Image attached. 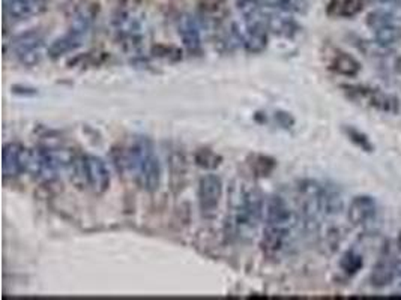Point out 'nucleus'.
<instances>
[{
    "instance_id": "11",
    "label": "nucleus",
    "mask_w": 401,
    "mask_h": 300,
    "mask_svg": "<svg viewBox=\"0 0 401 300\" xmlns=\"http://www.w3.org/2000/svg\"><path fill=\"white\" fill-rule=\"evenodd\" d=\"M245 30L241 33V42L245 51L250 54H260L266 50L269 41V29L266 23L265 9L259 14L243 17Z\"/></svg>"
},
{
    "instance_id": "10",
    "label": "nucleus",
    "mask_w": 401,
    "mask_h": 300,
    "mask_svg": "<svg viewBox=\"0 0 401 300\" xmlns=\"http://www.w3.org/2000/svg\"><path fill=\"white\" fill-rule=\"evenodd\" d=\"M44 48H46V37L39 29H30L20 33L11 42V50H13L15 59L27 68L41 62Z\"/></svg>"
},
{
    "instance_id": "13",
    "label": "nucleus",
    "mask_w": 401,
    "mask_h": 300,
    "mask_svg": "<svg viewBox=\"0 0 401 300\" xmlns=\"http://www.w3.org/2000/svg\"><path fill=\"white\" fill-rule=\"evenodd\" d=\"M350 99L356 101L361 105L370 107L377 111H383V113H394L397 111V101L381 89H371V87H362V86H344Z\"/></svg>"
},
{
    "instance_id": "26",
    "label": "nucleus",
    "mask_w": 401,
    "mask_h": 300,
    "mask_svg": "<svg viewBox=\"0 0 401 300\" xmlns=\"http://www.w3.org/2000/svg\"><path fill=\"white\" fill-rule=\"evenodd\" d=\"M378 4H385V5H394L397 2H400V0H377Z\"/></svg>"
},
{
    "instance_id": "15",
    "label": "nucleus",
    "mask_w": 401,
    "mask_h": 300,
    "mask_svg": "<svg viewBox=\"0 0 401 300\" xmlns=\"http://www.w3.org/2000/svg\"><path fill=\"white\" fill-rule=\"evenodd\" d=\"M49 0H4V15L6 20L20 23L46 13Z\"/></svg>"
},
{
    "instance_id": "20",
    "label": "nucleus",
    "mask_w": 401,
    "mask_h": 300,
    "mask_svg": "<svg viewBox=\"0 0 401 300\" xmlns=\"http://www.w3.org/2000/svg\"><path fill=\"white\" fill-rule=\"evenodd\" d=\"M266 23L271 33L281 38H293L299 32V25L296 21L292 17H288V14L278 13V11L266 14Z\"/></svg>"
},
{
    "instance_id": "22",
    "label": "nucleus",
    "mask_w": 401,
    "mask_h": 300,
    "mask_svg": "<svg viewBox=\"0 0 401 300\" xmlns=\"http://www.w3.org/2000/svg\"><path fill=\"white\" fill-rule=\"evenodd\" d=\"M194 161L200 167V169L205 170H215L217 167H219L222 158L218 153L210 149H198L194 155Z\"/></svg>"
},
{
    "instance_id": "16",
    "label": "nucleus",
    "mask_w": 401,
    "mask_h": 300,
    "mask_svg": "<svg viewBox=\"0 0 401 300\" xmlns=\"http://www.w3.org/2000/svg\"><path fill=\"white\" fill-rule=\"evenodd\" d=\"M400 272V263L395 257V254L385 248L381 254V257L374 263L373 270L370 275V282L376 288H383L391 284Z\"/></svg>"
},
{
    "instance_id": "25",
    "label": "nucleus",
    "mask_w": 401,
    "mask_h": 300,
    "mask_svg": "<svg viewBox=\"0 0 401 300\" xmlns=\"http://www.w3.org/2000/svg\"><path fill=\"white\" fill-rule=\"evenodd\" d=\"M251 169L257 173V176L266 177L275 169V161L269 157H265V155H255L254 161L251 162Z\"/></svg>"
},
{
    "instance_id": "24",
    "label": "nucleus",
    "mask_w": 401,
    "mask_h": 300,
    "mask_svg": "<svg viewBox=\"0 0 401 300\" xmlns=\"http://www.w3.org/2000/svg\"><path fill=\"white\" fill-rule=\"evenodd\" d=\"M362 257L361 255L356 254L355 251H348L346 254L343 255V259L340 261V266H341V269L344 273H348V275H355V273H358L362 268Z\"/></svg>"
},
{
    "instance_id": "6",
    "label": "nucleus",
    "mask_w": 401,
    "mask_h": 300,
    "mask_svg": "<svg viewBox=\"0 0 401 300\" xmlns=\"http://www.w3.org/2000/svg\"><path fill=\"white\" fill-rule=\"evenodd\" d=\"M92 25H94V14L91 11L87 9L80 11V13L72 18L70 29L66 30L62 37L56 38L47 47L49 58L56 60L75 50H79L84 44V41L89 38V35H91Z\"/></svg>"
},
{
    "instance_id": "4",
    "label": "nucleus",
    "mask_w": 401,
    "mask_h": 300,
    "mask_svg": "<svg viewBox=\"0 0 401 300\" xmlns=\"http://www.w3.org/2000/svg\"><path fill=\"white\" fill-rule=\"evenodd\" d=\"M265 214L263 194L257 188L247 191L242 195L236 212L231 219V227L235 235L241 239H251L257 231Z\"/></svg>"
},
{
    "instance_id": "18",
    "label": "nucleus",
    "mask_w": 401,
    "mask_h": 300,
    "mask_svg": "<svg viewBox=\"0 0 401 300\" xmlns=\"http://www.w3.org/2000/svg\"><path fill=\"white\" fill-rule=\"evenodd\" d=\"M177 30L188 53L198 54L202 51V26L191 14H184L177 23Z\"/></svg>"
},
{
    "instance_id": "3",
    "label": "nucleus",
    "mask_w": 401,
    "mask_h": 300,
    "mask_svg": "<svg viewBox=\"0 0 401 300\" xmlns=\"http://www.w3.org/2000/svg\"><path fill=\"white\" fill-rule=\"evenodd\" d=\"M68 170L77 185L89 188L95 195H103L108 191L111 174L103 158L95 155H72Z\"/></svg>"
},
{
    "instance_id": "8",
    "label": "nucleus",
    "mask_w": 401,
    "mask_h": 300,
    "mask_svg": "<svg viewBox=\"0 0 401 300\" xmlns=\"http://www.w3.org/2000/svg\"><path fill=\"white\" fill-rule=\"evenodd\" d=\"M367 25L373 30L374 39L385 48L401 39V13L393 8L376 9L367 17Z\"/></svg>"
},
{
    "instance_id": "9",
    "label": "nucleus",
    "mask_w": 401,
    "mask_h": 300,
    "mask_svg": "<svg viewBox=\"0 0 401 300\" xmlns=\"http://www.w3.org/2000/svg\"><path fill=\"white\" fill-rule=\"evenodd\" d=\"M303 222L292 206L286 202V198L274 195L267 200L266 204V228L281 231L284 235L292 236L295 228Z\"/></svg>"
},
{
    "instance_id": "14",
    "label": "nucleus",
    "mask_w": 401,
    "mask_h": 300,
    "mask_svg": "<svg viewBox=\"0 0 401 300\" xmlns=\"http://www.w3.org/2000/svg\"><path fill=\"white\" fill-rule=\"evenodd\" d=\"M348 216L355 227H361L365 230L371 228L378 216V206L376 200L370 195L355 197L349 204Z\"/></svg>"
},
{
    "instance_id": "1",
    "label": "nucleus",
    "mask_w": 401,
    "mask_h": 300,
    "mask_svg": "<svg viewBox=\"0 0 401 300\" xmlns=\"http://www.w3.org/2000/svg\"><path fill=\"white\" fill-rule=\"evenodd\" d=\"M120 169L127 170L141 190L153 193L161 185V164L153 143L148 137H139L120 153Z\"/></svg>"
},
{
    "instance_id": "23",
    "label": "nucleus",
    "mask_w": 401,
    "mask_h": 300,
    "mask_svg": "<svg viewBox=\"0 0 401 300\" xmlns=\"http://www.w3.org/2000/svg\"><path fill=\"white\" fill-rule=\"evenodd\" d=\"M364 6V0H338L336 5V15L350 18L359 14Z\"/></svg>"
},
{
    "instance_id": "5",
    "label": "nucleus",
    "mask_w": 401,
    "mask_h": 300,
    "mask_svg": "<svg viewBox=\"0 0 401 300\" xmlns=\"http://www.w3.org/2000/svg\"><path fill=\"white\" fill-rule=\"evenodd\" d=\"M71 155H62L50 148L27 149L26 173L41 182H53L63 170H68Z\"/></svg>"
},
{
    "instance_id": "2",
    "label": "nucleus",
    "mask_w": 401,
    "mask_h": 300,
    "mask_svg": "<svg viewBox=\"0 0 401 300\" xmlns=\"http://www.w3.org/2000/svg\"><path fill=\"white\" fill-rule=\"evenodd\" d=\"M300 218L305 226H316L322 218L336 216L343 210L341 193L333 185L304 181L298 188Z\"/></svg>"
},
{
    "instance_id": "21",
    "label": "nucleus",
    "mask_w": 401,
    "mask_h": 300,
    "mask_svg": "<svg viewBox=\"0 0 401 300\" xmlns=\"http://www.w3.org/2000/svg\"><path fill=\"white\" fill-rule=\"evenodd\" d=\"M198 6L202 15L212 21L224 20L229 14L227 0H198Z\"/></svg>"
},
{
    "instance_id": "12",
    "label": "nucleus",
    "mask_w": 401,
    "mask_h": 300,
    "mask_svg": "<svg viewBox=\"0 0 401 300\" xmlns=\"http://www.w3.org/2000/svg\"><path fill=\"white\" fill-rule=\"evenodd\" d=\"M222 193H224V185H222L218 174L209 173L200 177L197 198L198 207L205 218H212L217 215V210L222 200Z\"/></svg>"
},
{
    "instance_id": "7",
    "label": "nucleus",
    "mask_w": 401,
    "mask_h": 300,
    "mask_svg": "<svg viewBox=\"0 0 401 300\" xmlns=\"http://www.w3.org/2000/svg\"><path fill=\"white\" fill-rule=\"evenodd\" d=\"M115 33L129 53L139 54L144 48L146 41V27H144V18L137 9L119 8L113 20Z\"/></svg>"
},
{
    "instance_id": "19",
    "label": "nucleus",
    "mask_w": 401,
    "mask_h": 300,
    "mask_svg": "<svg viewBox=\"0 0 401 300\" xmlns=\"http://www.w3.org/2000/svg\"><path fill=\"white\" fill-rule=\"evenodd\" d=\"M328 68L338 75L355 77L361 71V65L349 53L333 48L328 59Z\"/></svg>"
},
{
    "instance_id": "17",
    "label": "nucleus",
    "mask_w": 401,
    "mask_h": 300,
    "mask_svg": "<svg viewBox=\"0 0 401 300\" xmlns=\"http://www.w3.org/2000/svg\"><path fill=\"white\" fill-rule=\"evenodd\" d=\"M27 149L20 143H8L2 150V173L5 179H15L26 173Z\"/></svg>"
}]
</instances>
